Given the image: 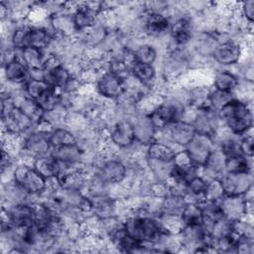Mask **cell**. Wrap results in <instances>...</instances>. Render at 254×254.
<instances>
[{"label":"cell","mask_w":254,"mask_h":254,"mask_svg":"<svg viewBox=\"0 0 254 254\" xmlns=\"http://www.w3.org/2000/svg\"><path fill=\"white\" fill-rule=\"evenodd\" d=\"M217 113L221 125L234 135L241 136L252 130L253 115L250 103L233 98Z\"/></svg>","instance_id":"obj_1"},{"label":"cell","mask_w":254,"mask_h":254,"mask_svg":"<svg viewBox=\"0 0 254 254\" xmlns=\"http://www.w3.org/2000/svg\"><path fill=\"white\" fill-rule=\"evenodd\" d=\"M187 106L188 105L180 99L172 96H165L162 103L150 114V117L158 130L171 123L182 120Z\"/></svg>","instance_id":"obj_2"},{"label":"cell","mask_w":254,"mask_h":254,"mask_svg":"<svg viewBox=\"0 0 254 254\" xmlns=\"http://www.w3.org/2000/svg\"><path fill=\"white\" fill-rule=\"evenodd\" d=\"M13 179L33 195H40L47 190L48 181L40 173H38L31 165L18 163L14 168Z\"/></svg>","instance_id":"obj_3"},{"label":"cell","mask_w":254,"mask_h":254,"mask_svg":"<svg viewBox=\"0 0 254 254\" xmlns=\"http://www.w3.org/2000/svg\"><path fill=\"white\" fill-rule=\"evenodd\" d=\"M53 146L50 133L34 129L24 136V146L20 158L26 157L33 161L37 158L51 155Z\"/></svg>","instance_id":"obj_4"},{"label":"cell","mask_w":254,"mask_h":254,"mask_svg":"<svg viewBox=\"0 0 254 254\" xmlns=\"http://www.w3.org/2000/svg\"><path fill=\"white\" fill-rule=\"evenodd\" d=\"M125 76L106 70L99 74L94 85L96 94L109 101H115L125 93Z\"/></svg>","instance_id":"obj_5"},{"label":"cell","mask_w":254,"mask_h":254,"mask_svg":"<svg viewBox=\"0 0 254 254\" xmlns=\"http://www.w3.org/2000/svg\"><path fill=\"white\" fill-rule=\"evenodd\" d=\"M222 216L231 222L247 218L252 213V199L243 195H224L218 201Z\"/></svg>","instance_id":"obj_6"},{"label":"cell","mask_w":254,"mask_h":254,"mask_svg":"<svg viewBox=\"0 0 254 254\" xmlns=\"http://www.w3.org/2000/svg\"><path fill=\"white\" fill-rule=\"evenodd\" d=\"M106 185L121 184L127 176V166L124 161L117 157L105 158L97 165L94 173Z\"/></svg>","instance_id":"obj_7"},{"label":"cell","mask_w":254,"mask_h":254,"mask_svg":"<svg viewBox=\"0 0 254 254\" xmlns=\"http://www.w3.org/2000/svg\"><path fill=\"white\" fill-rule=\"evenodd\" d=\"M219 180L226 195H244L253 188L252 172L224 173Z\"/></svg>","instance_id":"obj_8"},{"label":"cell","mask_w":254,"mask_h":254,"mask_svg":"<svg viewBox=\"0 0 254 254\" xmlns=\"http://www.w3.org/2000/svg\"><path fill=\"white\" fill-rule=\"evenodd\" d=\"M214 147L215 145L211 136L196 132L187 144L185 150L189 154L191 162L200 167L204 165Z\"/></svg>","instance_id":"obj_9"},{"label":"cell","mask_w":254,"mask_h":254,"mask_svg":"<svg viewBox=\"0 0 254 254\" xmlns=\"http://www.w3.org/2000/svg\"><path fill=\"white\" fill-rule=\"evenodd\" d=\"M242 57V48L234 40L220 42L214 49L211 59L214 63L222 66H231L237 64Z\"/></svg>","instance_id":"obj_10"},{"label":"cell","mask_w":254,"mask_h":254,"mask_svg":"<svg viewBox=\"0 0 254 254\" xmlns=\"http://www.w3.org/2000/svg\"><path fill=\"white\" fill-rule=\"evenodd\" d=\"M130 122L133 127L136 141L143 145L148 146L155 139L156 127L150 117V115L137 112L131 119Z\"/></svg>","instance_id":"obj_11"},{"label":"cell","mask_w":254,"mask_h":254,"mask_svg":"<svg viewBox=\"0 0 254 254\" xmlns=\"http://www.w3.org/2000/svg\"><path fill=\"white\" fill-rule=\"evenodd\" d=\"M144 34L148 37L158 39L169 33L171 21L164 13L147 12L143 13Z\"/></svg>","instance_id":"obj_12"},{"label":"cell","mask_w":254,"mask_h":254,"mask_svg":"<svg viewBox=\"0 0 254 254\" xmlns=\"http://www.w3.org/2000/svg\"><path fill=\"white\" fill-rule=\"evenodd\" d=\"M197 133L212 136L221 125L217 111L212 108L196 109L190 122Z\"/></svg>","instance_id":"obj_13"},{"label":"cell","mask_w":254,"mask_h":254,"mask_svg":"<svg viewBox=\"0 0 254 254\" xmlns=\"http://www.w3.org/2000/svg\"><path fill=\"white\" fill-rule=\"evenodd\" d=\"M110 141L119 149L132 147L137 141L130 120H119L110 129L108 133Z\"/></svg>","instance_id":"obj_14"},{"label":"cell","mask_w":254,"mask_h":254,"mask_svg":"<svg viewBox=\"0 0 254 254\" xmlns=\"http://www.w3.org/2000/svg\"><path fill=\"white\" fill-rule=\"evenodd\" d=\"M4 207L16 228H25L33 223V205L29 202H20Z\"/></svg>","instance_id":"obj_15"},{"label":"cell","mask_w":254,"mask_h":254,"mask_svg":"<svg viewBox=\"0 0 254 254\" xmlns=\"http://www.w3.org/2000/svg\"><path fill=\"white\" fill-rule=\"evenodd\" d=\"M89 198L92 204V214L98 219H105L117 215L118 200L113 199L106 193L90 195Z\"/></svg>","instance_id":"obj_16"},{"label":"cell","mask_w":254,"mask_h":254,"mask_svg":"<svg viewBox=\"0 0 254 254\" xmlns=\"http://www.w3.org/2000/svg\"><path fill=\"white\" fill-rule=\"evenodd\" d=\"M3 76L5 81L24 85L30 78V69L20 59L15 58L3 65Z\"/></svg>","instance_id":"obj_17"},{"label":"cell","mask_w":254,"mask_h":254,"mask_svg":"<svg viewBox=\"0 0 254 254\" xmlns=\"http://www.w3.org/2000/svg\"><path fill=\"white\" fill-rule=\"evenodd\" d=\"M2 206H9L20 202H28L30 193L22 185L12 180L2 184Z\"/></svg>","instance_id":"obj_18"},{"label":"cell","mask_w":254,"mask_h":254,"mask_svg":"<svg viewBox=\"0 0 254 254\" xmlns=\"http://www.w3.org/2000/svg\"><path fill=\"white\" fill-rule=\"evenodd\" d=\"M51 155L61 164L75 167L80 165L83 156V151L75 143L66 146L54 147Z\"/></svg>","instance_id":"obj_19"},{"label":"cell","mask_w":254,"mask_h":254,"mask_svg":"<svg viewBox=\"0 0 254 254\" xmlns=\"http://www.w3.org/2000/svg\"><path fill=\"white\" fill-rule=\"evenodd\" d=\"M129 73L140 81L149 91L153 92L157 83V71L154 64H146L133 62L129 68Z\"/></svg>","instance_id":"obj_20"},{"label":"cell","mask_w":254,"mask_h":254,"mask_svg":"<svg viewBox=\"0 0 254 254\" xmlns=\"http://www.w3.org/2000/svg\"><path fill=\"white\" fill-rule=\"evenodd\" d=\"M16 58L20 59L30 70L42 69L46 61V51L34 47H26L23 50L15 49Z\"/></svg>","instance_id":"obj_21"},{"label":"cell","mask_w":254,"mask_h":254,"mask_svg":"<svg viewBox=\"0 0 254 254\" xmlns=\"http://www.w3.org/2000/svg\"><path fill=\"white\" fill-rule=\"evenodd\" d=\"M210 85H196L188 88V106L195 109L210 107Z\"/></svg>","instance_id":"obj_22"},{"label":"cell","mask_w":254,"mask_h":254,"mask_svg":"<svg viewBox=\"0 0 254 254\" xmlns=\"http://www.w3.org/2000/svg\"><path fill=\"white\" fill-rule=\"evenodd\" d=\"M238 82L239 77L237 74L229 69H220L214 72L211 80V86L216 90L230 92L233 94Z\"/></svg>","instance_id":"obj_23"},{"label":"cell","mask_w":254,"mask_h":254,"mask_svg":"<svg viewBox=\"0 0 254 254\" xmlns=\"http://www.w3.org/2000/svg\"><path fill=\"white\" fill-rule=\"evenodd\" d=\"M52 28L46 26L32 25L29 34V47H34L42 51H47L53 40Z\"/></svg>","instance_id":"obj_24"},{"label":"cell","mask_w":254,"mask_h":254,"mask_svg":"<svg viewBox=\"0 0 254 254\" xmlns=\"http://www.w3.org/2000/svg\"><path fill=\"white\" fill-rule=\"evenodd\" d=\"M13 101L15 106L20 108L34 122L35 125L43 120L45 112L36 100L27 97L25 94H22L16 98H13Z\"/></svg>","instance_id":"obj_25"},{"label":"cell","mask_w":254,"mask_h":254,"mask_svg":"<svg viewBox=\"0 0 254 254\" xmlns=\"http://www.w3.org/2000/svg\"><path fill=\"white\" fill-rule=\"evenodd\" d=\"M32 167L47 180L58 177L62 171L61 163L52 155H47L34 160Z\"/></svg>","instance_id":"obj_26"},{"label":"cell","mask_w":254,"mask_h":254,"mask_svg":"<svg viewBox=\"0 0 254 254\" xmlns=\"http://www.w3.org/2000/svg\"><path fill=\"white\" fill-rule=\"evenodd\" d=\"M73 75L63 64L55 67L44 69V79L54 88L61 89Z\"/></svg>","instance_id":"obj_27"},{"label":"cell","mask_w":254,"mask_h":254,"mask_svg":"<svg viewBox=\"0 0 254 254\" xmlns=\"http://www.w3.org/2000/svg\"><path fill=\"white\" fill-rule=\"evenodd\" d=\"M177 150L160 141H153L146 147V154L148 159L158 161H174Z\"/></svg>","instance_id":"obj_28"},{"label":"cell","mask_w":254,"mask_h":254,"mask_svg":"<svg viewBox=\"0 0 254 254\" xmlns=\"http://www.w3.org/2000/svg\"><path fill=\"white\" fill-rule=\"evenodd\" d=\"M147 164L150 174L156 181L159 182H168L175 166L174 161H158L148 158Z\"/></svg>","instance_id":"obj_29"},{"label":"cell","mask_w":254,"mask_h":254,"mask_svg":"<svg viewBox=\"0 0 254 254\" xmlns=\"http://www.w3.org/2000/svg\"><path fill=\"white\" fill-rule=\"evenodd\" d=\"M251 160L240 153L227 155L224 164V173L252 172Z\"/></svg>","instance_id":"obj_30"},{"label":"cell","mask_w":254,"mask_h":254,"mask_svg":"<svg viewBox=\"0 0 254 254\" xmlns=\"http://www.w3.org/2000/svg\"><path fill=\"white\" fill-rule=\"evenodd\" d=\"M156 217L166 235H178L185 225L181 215L161 212Z\"/></svg>","instance_id":"obj_31"},{"label":"cell","mask_w":254,"mask_h":254,"mask_svg":"<svg viewBox=\"0 0 254 254\" xmlns=\"http://www.w3.org/2000/svg\"><path fill=\"white\" fill-rule=\"evenodd\" d=\"M157 58L158 51L152 44L149 43H142L133 51V59L136 63L154 64Z\"/></svg>","instance_id":"obj_32"},{"label":"cell","mask_w":254,"mask_h":254,"mask_svg":"<svg viewBox=\"0 0 254 254\" xmlns=\"http://www.w3.org/2000/svg\"><path fill=\"white\" fill-rule=\"evenodd\" d=\"M187 201L183 195L169 193L162 199L161 212L168 214L181 215Z\"/></svg>","instance_id":"obj_33"},{"label":"cell","mask_w":254,"mask_h":254,"mask_svg":"<svg viewBox=\"0 0 254 254\" xmlns=\"http://www.w3.org/2000/svg\"><path fill=\"white\" fill-rule=\"evenodd\" d=\"M52 86L49 85V83L45 79L40 78H33L30 77L25 83H24V93L27 97L38 100L47 90H49Z\"/></svg>","instance_id":"obj_34"},{"label":"cell","mask_w":254,"mask_h":254,"mask_svg":"<svg viewBox=\"0 0 254 254\" xmlns=\"http://www.w3.org/2000/svg\"><path fill=\"white\" fill-rule=\"evenodd\" d=\"M181 217L185 225H201L203 223V215L198 203L187 202Z\"/></svg>","instance_id":"obj_35"},{"label":"cell","mask_w":254,"mask_h":254,"mask_svg":"<svg viewBox=\"0 0 254 254\" xmlns=\"http://www.w3.org/2000/svg\"><path fill=\"white\" fill-rule=\"evenodd\" d=\"M50 139L53 148L76 143L75 135L66 127L54 128L50 133Z\"/></svg>","instance_id":"obj_36"},{"label":"cell","mask_w":254,"mask_h":254,"mask_svg":"<svg viewBox=\"0 0 254 254\" xmlns=\"http://www.w3.org/2000/svg\"><path fill=\"white\" fill-rule=\"evenodd\" d=\"M61 100H62L61 90L58 88L51 87L37 100V103L40 105V107L46 113V112H49V111L57 108L58 106H60Z\"/></svg>","instance_id":"obj_37"},{"label":"cell","mask_w":254,"mask_h":254,"mask_svg":"<svg viewBox=\"0 0 254 254\" xmlns=\"http://www.w3.org/2000/svg\"><path fill=\"white\" fill-rule=\"evenodd\" d=\"M224 195L225 193L219 179H214L206 183V187L203 192L204 200L218 202Z\"/></svg>","instance_id":"obj_38"},{"label":"cell","mask_w":254,"mask_h":254,"mask_svg":"<svg viewBox=\"0 0 254 254\" xmlns=\"http://www.w3.org/2000/svg\"><path fill=\"white\" fill-rule=\"evenodd\" d=\"M234 96L230 92H223L211 88L210 91V107L215 111L221 109L228 101L233 99Z\"/></svg>","instance_id":"obj_39"},{"label":"cell","mask_w":254,"mask_h":254,"mask_svg":"<svg viewBox=\"0 0 254 254\" xmlns=\"http://www.w3.org/2000/svg\"><path fill=\"white\" fill-rule=\"evenodd\" d=\"M251 131H248L247 133L241 135L239 137V141H238V145H239V151L240 153L247 157L252 159L253 157V153H254V140H253V136L251 134Z\"/></svg>","instance_id":"obj_40"},{"label":"cell","mask_w":254,"mask_h":254,"mask_svg":"<svg viewBox=\"0 0 254 254\" xmlns=\"http://www.w3.org/2000/svg\"><path fill=\"white\" fill-rule=\"evenodd\" d=\"M236 253L243 254H252L254 252V240L253 238L239 236L236 245H235Z\"/></svg>","instance_id":"obj_41"},{"label":"cell","mask_w":254,"mask_h":254,"mask_svg":"<svg viewBox=\"0 0 254 254\" xmlns=\"http://www.w3.org/2000/svg\"><path fill=\"white\" fill-rule=\"evenodd\" d=\"M239 11L240 16L251 25L254 20V0H247L240 3Z\"/></svg>","instance_id":"obj_42"}]
</instances>
